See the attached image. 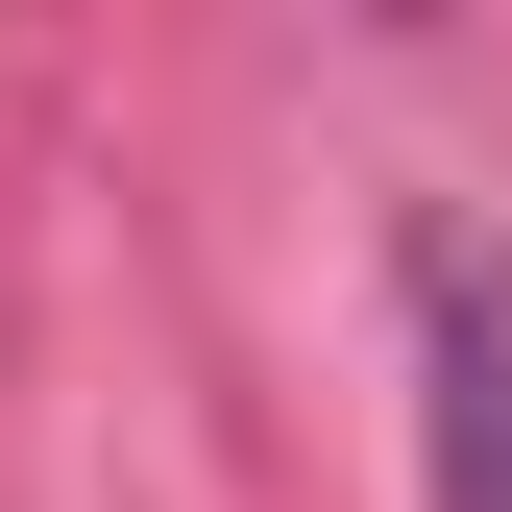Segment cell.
Wrapping results in <instances>:
<instances>
[{"mask_svg": "<svg viewBox=\"0 0 512 512\" xmlns=\"http://www.w3.org/2000/svg\"><path fill=\"white\" fill-rule=\"evenodd\" d=\"M415 439H439V512H512V244L488 220H415Z\"/></svg>", "mask_w": 512, "mask_h": 512, "instance_id": "cell-1", "label": "cell"}]
</instances>
